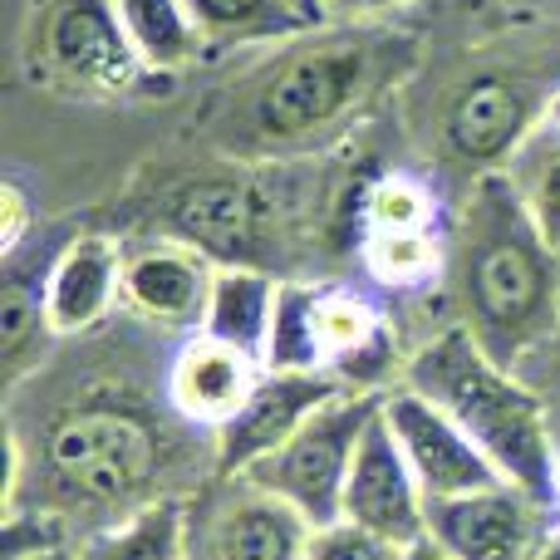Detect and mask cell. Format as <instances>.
Returning a JSON list of instances; mask_svg holds the SVG:
<instances>
[{
  "mask_svg": "<svg viewBox=\"0 0 560 560\" xmlns=\"http://www.w3.org/2000/svg\"><path fill=\"white\" fill-rule=\"evenodd\" d=\"M65 242L69 236H55L45 256H25V246L15 256H5V276H0V364H5V388L25 384L35 369H45L49 349L59 345L55 325H49L45 285Z\"/></svg>",
  "mask_w": 560,
  "mask_h": 560,
  "instance_id": "e0dca14e",
  "label": "cell"
},
{
  "mask_svg": "<svg viewBox=\"0 0 560 560\" xmlns=\"http://www.w3.org/2000/svg\"><path fill=\"white\" fill-rule=\"evenodd\" d=\"M413 0H319V25H384Z\"/></svg>",
  "mask_w": 560,
  "mask_h": 560,
  "instance_id": "83f0119b",
  "label": "cell"
},
{
  "mask_svg": "<svg viewBox=\"0 0 560 560\" xmlns=\"http://www.w3.org/2000/svg\"><path fill=\"white\" fill-rule=\"evenodd\" d=\"M217 477V438L114 374L65 384L45 398L35 428L10 423L5 506L65 522L74 541L163 502L197 497Z\"/></svg>",
  "mask_w": 560,
  "mask_h": 560,
  "instance_id": "6da1fadb",
  "label": "cell"
},
{
  "mask_svg": "<svg viewBox=\"0 0 560 560\" xmlns=\"http://www.w3.org/2000/svg\"><path fill=\"white\" fill-rule=\"evenodd\" d=\"M404 384L438 404L487 457L506 482L546 497L556 506V433L541 394L516 369L497 364L472 329L447 319L428 339L408 349Z\"/></svg>",
  "mask_w": 560,
  "mask_h": 560,
  "instance_id": "277c9868",
  "label": "cell"
},
{
  "mask_svg": "<svg viewBox=\"0 0 560 560\" xmlns=\"http://www.w3.org/2000/svg\"><path fill=\"white\" fill-rule=\"evenodd\" d=\"M30 59L45 84L84 98L133 94L153 79V69L138 59L114 0H45L35 15Z\"/></svg>",
  "mask_w": 560,
  "mask_h": 560,
  "instance_id": "ba28073f",
  "label": "cell"
},
{
  "mask_svg": "<svg viewBox=\"0 0 560 560\" xmlns=\"http://www.w3.org/2000/svg\"><path fill=\"white\" fill-rule=\"evenodd\" d=\"M516 374H522L526 384L541 394L546 413H551V433H556V443H560V329L546 339L541 349H532V354H526V364L516 369Z\"/></svg>",
  "mask_w": 560,
  "mask_h": 560,
  "instance_id": "484cf974",
  "label": "cell"
},
{
  "mask_svg": "<svg viewBox=\"0 0 560 560\" xmlns=\"http://www.w3.org/2000/svg\"><path fill=\"white\" fill-rule=\"evenodd\" d=\"M556 94L560 74L536 55L477 49L438 89L433 118H428V153L443 173L463 177V187L487 173H502L516 148L551 118Z\"/></svg>",
  "mask_w": 560,
  "mask_h": 560,
  "instance_id": "5b68a950",
  "label": "cell"
},
{
  "mask_svg": "<svg viewBox=\"0 0 560 560\" xmlns=\"http://www.w3.org/2000/svg\"><path fill=\"white\" fill-rule=\"evenodd\" d=\"M261 378H266L261 359L242 354L236 345H222V339L202 335V329L177 339L173 359L163 369V388L173 398V408L212 438L242 413Z\"/></svg>",
  "mask_w": 560,
  "mask_h": 560,
  "instance_id": "9a60e30c",
  "label": "cell"
},
{
  "mask_svg": "<svg viewBox=\"0 0 560 560\" xmlns=\"http://www.w3.org/2000/svg\"><path fill=\"white\" fill-rule=\"evenodd\" d=\"M359 222L364 232H443V197L428 177L418 173H384L369 183L364 202H359Z\"/></svg>",
  "mask_w": 560,
  "mask_h": 560,
  "instance_id": "cb8c5ba5",
  "label": "cell"
},
{
  "mask_svg": "<svg viewBox=\"0 0 560 560\" xmlns=\"http://www.w3.org/2000/svg\"><path fill=\"white\" fill-rule=\"evenodd\" d=\"M551 124H560V94H556V104H551Z\"/></svg>",
  "mask_w": 560,
  "mask_h": 560,
  "instance_id": "836d02e7",
  "label": "cell"
},
{
  "mask_svg": "<svg viewBox=\"0 0 560 560\" xmlns=\"http://www.w3.org/2000/svg\"><path fill=\"white\" fill-rule=\"evenodd\" d=\"M114 5L138 59L153 74H173L202 49V30H197L187 0H114Z\"/></svg>",
  "mask_w": 560,
  "mask_h": 560,
  "instance_id": "7402d4cb",
  "label": "cell"
},
{
  "mask_svg": "<svg viewBox=\"0 0 560 560\" xmlns=\"http://www.w3.org/2000/svg\"><path fill=\"white\" fill-rule=\"evenodd\" d=\"M217 266L197 246L148 236L124 246V310L163 335H197L207 319Z\"/></svg>",
  "mask_w": 560,
  "mask_h": 560,
  "instance_id": "7c38bea8",
  "label": "cell"
},
{
  "mask_svg": "<svg viewBox=\"0 0 560 560\" xmlns=\"http://www.w3.org/2000/svg\"><path fill=\"white\" fill-rule=\"evenodd\" d=\"M394 541L384 536L364 532L354 522H329V526H315L310 532V546H305V560H398Z\"/></svg>",
  "mask_w": 560,
  "mask_h": 560,
  "instance_id": "d4e9b609",
  "label": "cell"
},
{
  "mask_svg": "<svg viewBox=\"0 0 560 560\" xmlns=\"http://www.w3.org/2000/svg\"><path fill=\"white\" fill-rule=\"evenodd\" d=\"M556 526H560V502H556Z\"/></svg>",
  "mask_w": 560,
  "mask_h": 560,
  "instance_id": "d590c367",
  "label": "cell"
},
{
  "mask_svg": "<svg viewBox=\"0 0 560 560\" xmlns=\"http://www.w3.org/2000/svg\"><path fill=\"white\" fill-rule=\"evenodd\" d=\"M45 305L59 339L94 335L124 305V246L108 232H74L49 266Z\"/></svg>",
  "mask_w": 560,
  "mask_h": 560,
  "instance_id": "2e32d148",
  "label": "cell"
},
{
  "mask_svg": "<svg viewBox=\"0 0 560 560\" xmlns=\"http://www.w3.org/2000/svg\"><path fill=\"white\" fill-rule=\"evenodd\" d=\"M384 418H388V428H394L398 447H404V457H408V467H413L428 502H447V497H467L492 482H506L492 467V457H487L443 408L428 404V398L413 394L408 384L384 394Z\"/></svg>",
  "mask_w": 560,
  "mask_h": 560,
  "instance_id": "8fae6325",
  "label": "cell"
},
{
  "mask_svg": "<svg viewBox=\"0 0 560 560\" xmlns=\"http://www.w3.org/2000/svg\"><path fill=\"white\" fill-rule=\"evenodd\" d=\"M418 35L394 25H315L256 55L197 114L226 163L271 167L345 138L418 69Z\"/></svg>",
  "mask_w": 560,
  "mask_h": 560,
  "instance_id": "7a4b0ae2",
  "label": "cell"
},
{
  "mask_svg": "<svg viewBox=\"0 0 560 560\" xmlns=\"http://www.w3.org/2000/svg\"><path fill=\"white\" fill-rule=\"evenodd\" d=\"M359 266L388 295H423L447 280V226L443 232H364Z\"/></svg>",
  "mask_w": 560,
  "mask_h": 560,
  "instance_id": "ffe728a7",
  "label": "cell"
},
{
  "mask_svg": "<svg viewBox=\"0 0 560 560\" xmlns=\"http://www.w3.org/2000/svg\"><path fill=\"white\" fill-rule=\"evenodd\" d=\"M345 522L384 536L398 551H408V546H418L428 536V497L418 487L413 467H408L404 447H398L394 428H388L384 408L364 428V443H359L354 467H349Z\"/></svg>",
  "mask_w": 560,
  "mask_h": 560,
  "instance_id": "4fadbf2b",
  "label": "cell"
},
{
  "mask_svg": "<svg viewBox=\"0 0 560 560\" xmlns=\"http://www.w3.org/2000/svg\"><path fill=\"white\" fill-rule=\"evenodd\" d=\"M187 10L202 39H217V45H280L319 25L295 0H187Z\"/></svg>",
  "mask_w": 560,
  "mask_h": 560,
  "instance_id": "44dd1931",
  "label": "cell"
},
{
  "mask_svg": "<svg viewBox=\"0 0 560 560\" xmlns=\"http://www.w3.org/2000/svg\"><path fill=\"white\" fill-rule=\"evenodd\" d=\"M447 305L506 369L560 329V252L532 222L512 177L487 173L463 187L447 222Z\"/></svg>",
  "mask_w": 560,
  "mask_h": 560,
  "instance_id": "3957f363",
  "label": "cell"
},
{
  "mask_svg": "<svg viewBox=\"0 0 560 560\" xmlns=\"http://www.w3.org/2000/svg\"><path fill=\"white\" fill-rule=\"evenodd\" d=\"M276 305H280V276L256 271V266H217L202 335L222 339V345H236L242 354L266 364Z\"/></svg>",
  "mask_w": 560,
  "mask_h": 560,
  "instance_id": "ac0fdd59",
  "label": "cell"
},
{
  "mask_svg": "<svg viewBox=\"0 0 560 560\" xmlns=\"http://www.w3.org/2000/svg\"><path fill=\"white\" fill-rule=\"evenodd\" d=\"M192 497H163L104 532L84 536L79 560H187L192 551Z\"/></svg>",
  "mask_w": 560,
  "mask_h": 560,
  "instance_id": "d6986e66",
  "label": "cell"
},
{
  "mask_svg": "<svg viewBox=\"0 0 560 560\" xmlns=\"http://www.w3.org/2000/svg\"><path fill=\"white\" fill-rule=\"evenodd\" d=\"M25 560H79V546L74 541H69V546H49V551H35Z\"/></svg>",
  "mask_w": 560,
  "mask_h": 560,
  "instance_id": "f546056e",
  "label": "cell"
},
{
  "mask_svg": "<svg viewBox=\"0 0 560 560\" xmlns=\"http://www.w3.org/2000/svg\"><path fill=\"white\" fill-rule=\"evenodd\" d=\"M398 560H457V556H447L443 546L433 541V536H423V541H418V546H408V551L398 556Z\"/></svg>",
  "mask_w": 560,
  "mask_h": 560,
  "instance_id": "f1b7e54d",
  "label": "cell"
},
{
  "mask_svg": "<svg viewBox=\"0 0 560 560\" xmlns=\"http://www.w3.org/2000/svg\"><path fill=\"white\" fill-rule=\"evenodd\" d=\"M295 5H300V10H310V15L319 20V0H295Z\"/></svg>",
  "mask_w": 560,
  "mask_h": 560,
  "instance_id": "1f68e13d",
  "label": "cell"
},
{
  "mask_svg": "<svg viewBox=\"0 0 560 560\" xmlns=\"http://www.w3.org/2000/svg\"><path fill=\"white\" fill-rule=\"evenodd\" d=\"M502 173L512 177L516 197L526 202V212L541 226V236L560 252V124L546 118V124L516 148V158Z\"/></svg>",
  "mask_w": 560,
  "mask_h": 560,
  "instance_id": "603a6c76",
  "label": "cell"
},
{
  "mask_svg": "<svg viewBox=\"0 0 560 560\" xmlns=\"http://www.w3.org/2000/svg\"><path fill=\"white\" fill-rule=\"evenodd\" d=\"M428 536L457 560H536L556 536V506L516 482L428 502Z\"/></svg>",
  "mask_w": 560,
  "mask_h": 560,
  "instance_id": "30bf717a",
  "label": "cell"
},
{
  "mask_svg": "<svg viewBox=\"0 0 560 560\" xmlns=\"http://www.w3.org/2000/svg\"><path fill=\"white\" fill-rule=\"evenodd\" d=\"M556 502H560V447H556Z\"/></svg>",
  "mask_w": 560,
  "mask_h": 560,
  "instance_id": "d6a6232c",
  "label": "cell"
},
{
  "mask_svg": "<svg viewBox=\"0 0 560 560\" xmlns=\"http://www.w3.org/2000/svg\"><path fill=\"white\" fill-rule=\"evenodd\" d=\"M35 232V207H30L25 187L5 183L0 187V256H15Z\"/></svg>",
  "mask_w": 560,
  "mask_h": 560,
  "instance_id": "4316f807",
  "label": "cell"
},
{
  "mask_svg": "<svg viewBox=\"0 0 560 560\" xmlns=\"http://www.w3.org/2000/svg\"><path fill=\"white\" fill-rule=\"evenodd\" d=\"M463 5H472V10H482V5H492V0H463Z\"/></svg>",
  "mask_w": 560,
  "mask_h": 560,
  "instance_id": "e575fe53",
  "label": "cell"
},
{
  "mask_svg": "<svg viewBox=\"0 0 560 560\" xmlns=\"http://www.w3.org/2000/svg\"><path fill=\"white\" fill-rule=\"evenodd\" d=\"M378 408H384V394L345 388V394L329 398L325 408H315V413L295 428L290 443H280L271 457L246 467L242 477H252L256 487L276 492L280 502H290L310 526L345 522L349 467H354L364 428L374 423Z\"/></svg>",
  "mask_w": 560,
  "mask_h": 560,
  "instance_id": "52a82bcc",
  "label": "cell"
},
{
  "mask_svg": "<svg viewBox=\"0 0 560 560\" xmlns=\"http://www.w3.org/2000/svg\"><path fill=\"white\" fill-rule=\"evenodd\" d=\"M349 384L329 369H266V378L246 398V408L217 433V472L236 477L246 467H256L261 457H271L280 443L295 438V428L315 408H325Z\"/></svg>",
  "mask_w": 560,
  "mask_h": 560,
  "instance_id": "5bb4252c",
  "label": "cell"
},
{
  "mask_svg": "<svg viewBox=\"0 0 560 560\" xmlns=\"http://www.w3.org/2000/svg\"><path fill=\"white\" fill-rule=\"evenodd\" d=\"M261 173L266 167L226 163L163 187L153 202V232L197 246L212 266H256L276 276L295 212Z\"/></svg>",
  "mask_w": 560,
  "mask_h": 560,
  "instance_id": "8992f818",
  "label": "cell"
},
{
  "mask_svg": "<svg viewBox=\"0 0 560 560\" xmlns=\"http://www.w3.org/2000/svg\"><path fill=\"white\" fill-rule=\"evenodd\" d=\"M187 506H192L187 560H305L310 532H315L295 506L242 472H217Z\"/></svg>",
  "mask_w": 560,
  "mask_h": 560,
  "instance_id": "9c48e42d",
  "label": "cell"
},
{
  "mask_svg": "<svg viewBox=\"0 0 560 560\" xmlns=\"http://www.w3.org/2000/svg\"><path fill=\"white\" fill-rule=\"evenodd\" d=\"M536 560H560V526H556V536H551V541H546L541 551H536Z\"/></svg>",
  "mask_w": 560,
  "mask_h": 560,
  "instance_id": "4dcf8cb0",
  "label": "cell"
}]
</instances>
